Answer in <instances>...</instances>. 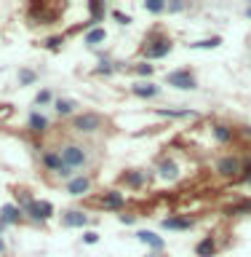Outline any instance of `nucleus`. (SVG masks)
Segmentation results:
<instances>
[{"instance_id":"nucleus-22","label":"nucleus","mask_w":251,"mask_h":257,"mask_svg":"<svg viewBox=\"0 0 251 257\" xmlns=\"http://www.w3.org/2000/svg\"><path fill=\"white\" fill-rule=\"evenodd\" d=\"M211 132H214V140H216V142H230V140H232V128L224 126V123H216Z\"/></svg>"},{"instance_id":"nucleus-3","label":"nucleus","mask_w":251,"mask_h":257,"mask_svg":"<svg viewBox=\"0 0 251 257\" xmlns=\"http://www.w3.org/2000/svg\"><path fill=\"white\" fill-rule=\"evenodd\" d=\"M72 128L78 134H96L99 128H104V118L99 112H80L72 118Z\"/></svg>"},{"instance_id":"nucleus-19","label":"nucleus","mask_w":251,"mask_h":257,"mask_svg":"<svg viewBox=\"0 0 251 257\" xmlns=\"http://www.w3.org/2000/svg\"><path fill=\"white\" fill-rule=\"evenodd\" d=\"M96 204L104 206V209H120V206H123V196H120L118 190H110V193H104Z\"/></svg>"},{"instance_id":"nucleus-31","label":"nucleus","mask_w":251,"mask_h":257,"mask_svg":"<svg viewBox=\"0 0 251 257\" xmlns=\"http://www.w3.org/2000/svg\"><path fill=\"white\" fill-rule=\"evenodd\" d=\"M83 241H86V244H96V241H99V233L88 230V233H83Z\"/></svg>"},{"instance_id":"nucleus-15","label":"nucleus","mask_w":251,"mask_h":257,"mask_svg":"<svg viewBox=\"0 0 251 257\" xmlns=\"http://www.w3.org/2000/svg\"><path fill=\"white\" fill-rule=\"evenodd\" d=\"M27 128H30V132H35V134H43L46 128H48V118L43 115V112L32 110L30 118H27Z\"/></svg>"},{"instance_id":"nucleus-21","label":"nucleus","mask_w":251,"mask_h":257,"mask_svg":"<svg viewBox=\"0 0 251 257\" xmlns=\"http://www.w3.org/2000/svg\"><path fill=\"white\" fill-rule=\"evenodd\" d=\"M120 180H123V185H128V188H142V185H144V174L142 172H126Z\"/></svg>"},{"instance_id":"nucleus-34","label":"nucleus","mask_w":251,"mask_h":257,"mask_svg":"<svg viewBox=\"0 0 251 257\" xmlns=\"http://www.w3.org/2000/svg\"><path fill=\"white\" fill-rule=\"evenodd\" d=\"M147 257H166V254H160V252H147Z\"/></svg>"},{"instance_id":"nucleus-17","label":"nucleus","mask_w":251,"mask_h":257,"mask_svg":"<svg viewBox=\"0 0 251 257\" xmlns=\"http://www.w3.org/2000/svg\"><path fill=\"white\" fill-rule=\"evenodd\" d=\"M104 40H107V32H104V27H94V30L86 32L83 43H86L88 48H96V46H102Z\"/></svg>"},{"instance_id":"nucleus-24","label":"nucleus","mask_w":251,"mask_h":257,"mask_svg":"<svg viewBox=\"0 0 251 257\" xmlns=\"http://www.w3.org/2000/svg\"><path fill=\"white\" fill-rule=\"evenodd\" d=\"M227 214H230V217H232V214H251V198L240 201V204H232V206H227Z\"/></svg>"},{"instance_id":"nucleus-7","label":"nucleus","mask_w":251,"mask_h":257,"mask_svg":"<svg viewBox=\"0 0 251 257\" xmlns=\"http://www.w3.org/2000/svg\"><path fill=\"white\" fill-rule=\"evenodd\" d=\"M24 214H30L35 222H46L48 217H54V206L48 201H32V204L24 209Z\"/></svg>"},{"instance_id":"nucleus-1","label":"nucleus","mask_w":251,"mask_h":257,"mask_svg":"<svg viewBox=\"0 0 251 257\" xmlns=\"http://www.w3.org/2000/svg\"><path fill=\"white\" fill-rule=\"evenodd\" d=\"M59 156H62V164L70 166L72 172H75V169H86L88 166V150L83 148V145H78V142L64 145V148L59 150Z\"/></svg>"},{"instance_id":"nucleus-8","label":"nucleus","mask_w":251,"mask_h":257,"mask_svg":"<svg viewBox=\"0 0 251 257\" xmlns=\"http://www.w3.org/2000/svg\"><path fill=\"white\" fill-rule=\"evenodd\" d=\"M30 16H35L40 24H51L56 19V6H46V3H32L30 6Z\"/></svg>"},{"instance_id":"nucleus-12","label":"nucleus","mask_w":251,"mask_h":257,"mask_svg":"<svg viewBox=\"0 0 251 257\" xmlns=\"http://www.w3.org/2000/svg\"><path fill=\"white\" fill-rule=\"evenodd\" d=\"M136 238L142 241V244H147L152 252H163V246H166V241L158 236V233H152V230H139L136 233Z\"/></svg>"},{"instance_id":"nucleus-4","label":"nucleus","mask_w":251,"mask_h":257,"mask_svg":"<svg viewBox=\"0 0 251 257\" xmlns=\"http://www.w3.org/2000/svg\"><path fill=\"white\" fill-rule=\"evenodd\" d=\"M171 48H174L171 38H163V35H158V32H152V35L147 38V46L142 48V54L147 56V59H163Z\"/></svg>"},{"instance_id":"nucleus-35","label":"nucleus","mask_w":251,"mask_h":257,"mask_svg":"<svg viewBox=\"0 0 251 257\" xmlns=\"http://www.w3.org/2000/svg\"><path fill=\"white\" fill-rule=\"evenodd\" d=\"M246 16H248V19H251V6H248V8H246Z\"/></svg>"},{"instance_id":"nucleus-20","label":"nucleus","mask_w":251,"mask_h":257,"mask_svg":"<svg viewBox=\"0 0 251 257\" xmlns=\"http://www.w3.org/2000/svg\"><path fill=\"white\" fill-rule=\"evenodd\" d=\"M214 252H216L214 236H206L203 241H198V246H195V254H198V257H211Z\"/></svg>"},{"instance_id":"nucleus-30","label":"nucleus","mask_w":251,"mask_h":257,"mask_svg":"<svg viewBox=\"0 0 251 257\" xmlns=\"http://www.w3.org/2000/svg\"><path fill=\"white\" fill-rule=\"evenodd\" d=\"M112 19H115L118 24H131V16H128V14H120V11H112Z\"/></svg>"},{"instance_id":"nucleus-13","label":"nucleus","mask_w":251,"mask_h":257,"mask_svg":"<svg viewBox=\"0 0 251 257\" xmlns=\"http://www.w3.org/2000/svg\"><path fill=\"white\" fill-rule=\"evenodd\" d=\"M22 214H24V212H22V209L16 206V204H6L3 209H0V222H3L6 228H8V225H16V222H19Z\"/></svg>"},{"instance_id":"nucleus-25","label":"nucleus","mask_w":251,"mask_h":257,"mask_svg":"<svg viewBox=\"0 0 251 257\" xmlns=\"http://www.w3.org/2000/svg\"><path fill=\"white\" fill-rule=\"evenodd\" d=\"M16 78H19V86H30V83H35V80H38V75H35L30 67H22Z\"/></svg>"},{"instance_id":"nucleus-27","label":"nucleus","mask_w":251,"mask_h":257,"mask_svg":"<svg viewBox=\"0 0 251 257\" xmlns=\"http://www.w3.org/2000/svg\"><path fill=\"white\" fill-rule=\"evenodd\" d=\"M222 43V38H206V40H198V43H190V48H216Z\"/></svg>"},{"instance_id":"nucleus-2","label":"nucleus","mask_w":251,"mask_h":257,"mask_svg":"<svg viewBox=\"0 0 251 257\" xmlns=\"http://www.w3.org/2000/svg\"><path fill=\"white\" fill-rule=\"evenodd\" d=\"M166 83L179 88V91H195L198 88V80H195V72L190 67H179V70H171L166 75Z\"/></svg>"},{"instance_id":"nucleus-18","label":"nucleus","mask_w":251,"mask_h":257,"mask_svg":"<svg viewBox=\"0 0 251 257\" xmlns=\"http://www.w3.org/2000/svg\"><path fill=\"white\" fill-rule=\"evenodd\" d=\"M40 161H43V166L48 169V172H54V174L62 169V156H59V150H46Z\"/></svg>"},{"instance_id":"nucleus-9","label":"nucleus","mask_w":251,"mask_h":257,"mask_svg":"<svg viewBox=\"0 0 251 257\" xmlns=\"http://www.w3.org/2000/svg\"><path fill=\"white\" fill-rule=\"evenodd\" d=\"M88 190H91V177H86V174H78V177H72V180L67 182V193L75 196V198L86 196Z\"/></svg>"},{"instance_id":"nucleus-32","label":"nucleus","mask_w":251,"mask_h":257,"mask_svg":"<svg viewBox=\"0 0 251 257\" xmlns=\"http://www.w3.org/2000/svg\"><path fill=\"white\" fill-rule=\"evenodd\" d=\"M118 220H120V222H126V225H131V222H134V217H131V214H118Z\"/></svg>"},{"instance_id":"nucleus-5","label":"nucleus","mask_w":251,"mask_h":257,"mask_svg":"<svg viewBox=\"0 0 251 257\" xmlns=\"http://www.w3.org/2000/svg\"><path fill=\"white\" fill-rule=\"evenodd\" d=\"M240 172H243V164H240L238 156H222L219 161H216V174H222V177H238Z\"/></svg>"},{"instance_id":"nucleus-26","label":"nucleus","mask_w":251,"mask_h":257,"mask_svg":"<svg viewBox=\"0 0 251 257\" xmlns=\"http://www.w3.org/2000/svg\"><path fill=\"white\" fill-rule=\"evenodd\" d=\"M144 11H147V14H163L166 3H163V0H144Z\"/></svg>"},{"instance_id":"nucleus-36","label":"nucleus","mask_w":251,"mask_h":257,"mask_svg":"<svg viewBox=\"0 0 251 257\" xmlns=\"http://www.w3.org/2000/svg\"><path fill=\"white\" fill-rule=\"evenodd\" d=\"M246 180H248V185H251V174H248V177H246Z\"/></svg>"},{"instance_id":"nucleus-10","label":"nucleus","mask_w":251,"mask_h":257,"mask_svg":"<svg viewBox=\"0 0 251 257\" xmlns=\"http://www.w3.org/2000/svg\"><path fill=\"white\" fill-rule=\"evenodd\" d=\"M131 91L136 96H142V99H155V96H160V86L150 83V80H136L131 86Z\"/></svg>"},{"instance_id":"nucleus-33","label":"nucleus","mask_w":251,"mask_h":257,"mask_svg":"<svg viewBox=\"0 0 251 257\" xmlns=\"http://www.w3.org/2000/svg\"><path fill=\"white\" fill-rule=\"evenodd\" d=\"M6 252V241H3V236H0V254Z\"/></svg>"},{"instance_id":"nucleus-16","label":"nucleus","mask_w":251,"mask_h":257,"mask_svg":"<svg viewBox=\"0 0 251 257\" xmlns=\"http://www.w3.org/2000/svg\"><path fill=\"white\" fill-rule=\"evenodd\" d=\"M54 110L59 118H67V115H75L78 112V102L75 99H54Z\"/></svg>"},{"instance_id":"nucleus-14","label":"nucleus","mask_w":251,"mask_h":257,"mask_svg":"<svg viewBox=\"0 0 251 257\" xmlns=\"http://www.w3.org/2000/svg\"><path fill=\"white\" fill-rule=\"evenodd\" d=\"M158 177L160 180H176L179 177V166H176V161H171V158H166V161H160V166H158Z\"/></svg>"},{"instance_id":"nucleus-11","label":"nucleus","mask_w":251,"mask_h":257,"mask_svg":"<svg viewBox=\"0 0 251 257\" xmlns=\"http://www.w3.org/2000/svg\"><path fill=\"white\" fill-rule=\"evenodd\" d=\"M160 225L166 230H190V228H195V220L192 217H166Z\"/></svg>"},{"instance_id":"nucleus-6","label":"nucleus","mask_w":251,"mask_h":257,"mask_svg":"<svg viewBox=\"0 0 251 257\" xmlns=\"http://www.w3.org/2000/svg\"><path fill=\"white\" fill-rule=\"evenodd\" d=\"M62 225L64 228H86L88 222H91V217L86 212H80V209H67V212H62Z\"/></svg>"},{"instance_id":"nucleus-29","label":"nucleus","mask_w":251,"mask_h":257,"mask_svg":"<svg viewBox=\"0 0 251 257\" xmlns=\"http://www.w3.org/2000/svg\"><path fill=\"white\" fill-rule=\"evenodd\" d=\"M166 11H168V14H179V11H184V3H182V0H174V3H166Z\"/></svg>"},{"instance_id":"nucleus-28","label":"nucleus","mask_w":251,"mask_h":257,"mask_svg":"<svg viewBox=\"0 0 251 257\" xmlns=\"http://www.w3.org/2000/svg\"><path fill=\"white\" fill-rule=\"evenodd\" d=\"M136 72H139V75H152V72H155V67H152V64H147V62H142V64H136V67H134Z\"/></svg>"},{"instance_id":"nucleus-23","label":"nucleus","mask_w":251,"mask_h":257,"mask_svg":"<svg viewBox=\"0 0 251 257\" xmlns=\"http://www.w3.org/2000/svg\"><path fill=\"white\" fill-rule=\"evenodd\" d=\"M48 104H54L51 88H40V91L35 94V107H48Z\"/></svg>"}]
</instances>
